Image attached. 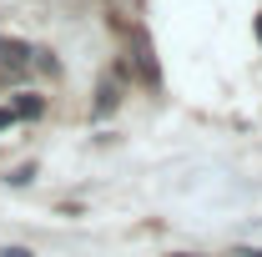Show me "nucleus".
<instances>
[{
    "label": "nucleus",
    "instance_id": "7ed1b4c3",
    "mask_svg": "<svg viewBox=\"0 0 262 257\" xmlns=\"http://www.w3.org/2000/svg\"><path fill=\"white\" fill-rule=\"evenodd\" d=\"M10 121H15V111H0V126H10Z\"/></svg>",
    "mask_w": 262,
    "mask_h": 257
},
{
    "label": "nucleus",
    "instance_id": "20e7f679",
    "mask_svg": "<svg viewBox=\"0 0 262 257\" xmlns=\"http://www.w3.org/2000/svg\"><path fill=\"white\" fill-rule=\"evenodd\" d=\"M257 40H262V15H257Z\"/></svg>",
    "mask_w": 262,
    "mask_h": 257
},
{
    "label": "nucleus",
    "instance_id": "f03ea898",
    "mask_svg": "<svg viewBox=\"0 0 262 257\" xmlns=\"http://www.w3.org/2000/svg\"><path fill=\"white\" fill-rule=\"evenodd\" d=\"M0 257H35V252H31V247H5Z\"/></svg>",
    "mask_w": 262,
    "mask_h": 257
},
{
    "label": "nucleus",
    "instance_id": "f257e3e1",
    "mask_svg": "<svg viewBox=\"0 0 262 257\" xmlns=\"http://www.w3.org/2000/svg\"><path fill=\"white\" fill-rule=\"evenodd\" d=\"M10 111H15V116H40V96H20Z\"/></svg>",
    "mask_w": 262,
    "mask_h": 257
},
{
    "label": "nucleus",
    "instance_id": "39448f33",
    "mask_svg": "<svg viewBox=\"0 0 262 257\" xmlns=\"http://www.w3.org/2000/svg\"><path fill=\"white\" fill-rule=\"evenodd\" d=\"M242 257H262V252H242Z\"/></svg>",
    "mask_w": 262,
    "mask_h": 257
}]
</instances>
